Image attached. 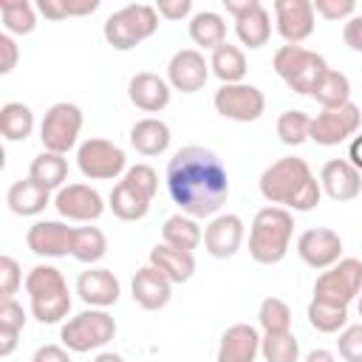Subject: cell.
<instances>
[{
    "mask_svg": "<svg viewBox=\"0 0 362 362\" xmlns=\"http://www.w3.org/2000/svg\"><path fill=\"white\" fill-rule=\"evenodd\" d=\"M167 192L184 215L215 218L229 198L226 167L206 147H181L167 164Z\"/></svg>",
    "mask_w": 362,
    "mask_h": 362,
    "instance_id": "1",
    "label": "cell"
},
{
    "mask_svg": "<svg viewBox=\"0 0 362 362\" xmlns=\"http://www.w3.org/2000/svg\"><path fill=\"white\" fill-rule=\"evenodd\" d=\"M260 195L272 206H283L288 212H311L322 198V187L305 158L283 156L260 173Z\"/></svg>",
    "mask_w": 362,
    "mask_h": 362,
    "instance_id": "2",
    "label": "cell"
},
{
    "mask_svg": "<svg viewBox=\"0 0 362 362\" xmlns=\"http://www.w3.org/2000/svg\"><path fill=\"white\" fill-rule=\"evenodd\" d=\"M294 235V215L283 206H263L257 209L252 229H249V255L260 266H274L286 257Z\"/></svg>",
    "mask_w": 362,
    "mask_h": 362,
    "instance_id": "3",
    "label": "cell"
},
{
    "mask_svg": "<svg viewBox=\"0 0 362 362\" xmlns=\"http://www.w3.org/2000/svg\"><path fill=\"white\" fill-rule=\"evenodd\" d=\"M25 294L31 303V314L42 325H54L71 311V291L62 272L51 263H40L25 274Z\"/></svg>",
    "mask_w": 362,
    "mask_h": 362,
    "instance_id": "4",
    "label": "cell"
},
{
    "mask_svg": "<svg viewBox=\"0 0 362 362\" xmlns=\"http://www.w3.org/2000/svg\"><path fill=\"white\" fill-rule=\"evenodd\" d=\"M158 31V11L150 3H130L105 20V40L116 51H130Z\"/></svg>",
    "mask_w": 362,
    "mask_h": 362,
    "instance_id": "5",
    "label": "cell"
},
{
    "mask_svg": "<svg viewBox=\"0 0 362 362\" xmlns=\"http://www.w3.org/2000/svg\"><path fill=\"white\" fill-rule=\"evenodd\" d=\"M272 65H274V74L294 93H303V96H311L317 82L328 71V62L317 51H308L303 45H280L274 51V62Z\"/></svg>",
    "mask_w": 362,
    "mask_h": 362,
    "instance_id": "6",
    "label": "cell"
},
{
    "mask_svg": "<svg viewBox=\"0 0 362 362\" xmlns=\"http://www.w3.org/2000/svg\"><path fill=\"white\" fill-rule=\"evenodd\" d=\"M116 337V320L105 308H85L74 314L62 328L59 339L71 354H88L105 348Z\"/></svg>",
    "mask_w": 362,
    "mask_h": 362,
    "instance_id": "7",
    "label": "cell"
},
{
    "mask_svg": "<svg viewBox=\"0 0 362 362\" xmlns=\"http://www.w3.org/2000/svg\"><path fill=\"white\" fill-rule=\"evenodd\" d=\"M82 124H85V116H82V107L74 105V102H57L45 110L42 116V124H40V141L48 153H59L65 156L79 133H82Z\"/></svg>",
    "mask_w": 362,
    "mask_h": 362,
    "instance_id": "8",
    "label": "cell"
},
{
    "mask_svg": "<svg viewBox=\"0 0 362 362\" xmlns=\"http://www.w3.org/2000/svg\"><path fill=\"white\" fill-rule=\"evenodd\" d=\"M362 294V260L356 257H342L331 269H325L317 283H314V300L331 303V305H345Z\"/></svg>",
    "mask_w": 362,
    "mask_h": 362,
    "instance_id": "9",
    "label": "cell"
},
{
    "mask_svg": "<svg viewBox=\"0 0 362 362\" xmlns=\"http://www.w3.org/2000/svg\"><path fill=\"white\" fill-rule=\"evenodd\" d=\"M76 167L90 181H113L127 173V156L107 139H85L76 147Z\"/></svg>",
    "mask_w": 362,
    "mask_h": 362,
    "instance_id": "10",
    "label": "cell"
},
{
    "mask_svg": "<svg viewBox=\"0 0 362 362\" xmlns=\"http://www.w3.org/2000/svg\"><path fill=\"white\" fill-rule=\"evenodd\" d=\"M215 110L223 116V119H232V122H257L266 110V96L257 85H249V82H238V85H221L215 90V99H212Z\"/></svg>",
    "mask_w": 362,
    "mask_h": 362,
    "instance_id": "11",
    "label": "cell"
},
{
    "mask_svg": "<svg viewBox=\"0 0 362 362\" xmlns=\"http://www.w3.org/2000/svg\"><path fill=\"white\" fill-rule=\"evenodd\" d=\"M362 124V113L354 102L342 105V107H322L314 119H311V127H308V139L322 144V147H334L351 136H356Z\"/></svg>",
    "mask_w": 362,
    "mask_h": 362,
    "instance_id": "12",
    "label": "cell"
},
{
    "mask_svg": "<svg viewBox=\"0 0 362 362\" xmlns=\"http://www.w3.org/2000/svg\"><path fill=\"white\" fill-rule=\"evenodd\" d=\"M235 17V34L246 48H263L272 37V17L260 0H223Z\"/></svg>",
    "mask_w": 362,
    "mask_h": 362,
    "instance_id": "13",
    "label": "cell"
},
{
    "mask_svg": "<svg viewBox=\"0 0 362 362\" xmlns=\"http://www.w3.org/2000/svg\"><path fill=\"white\" fill-rule=\"evenodd\" d=\"M54 206L62 218L82 221V223H93L105 212V201L90 184H65L62 189H57Z\"/></svg>",
    "mask_w": 362,
    "mask_h": 362,
    "instance_id": "14",
    "label": "cell"
},
{
    "mask_svg": "<svg viewBox=\"0 0 362 362\" xmlns=\"http://www.w3.org/2000/svg\"><path fill=\"white\" fill-rule=\"evenodd\" d=\"M297 255L311 269H331L342 260V238L328 226L305 229L297 238Z\"/></svg>",
    "mask_w": 362,
    "mask_h": 362,
    "instance_id": "15",
    "label": "cell"
},
{
    "mask_svg": "<svg viewBox=\"0 0 362 362\" xmlns=\"http://www.w3.org/2000/svg\"><path fill=\"white\" fill-rule=\"evenodd\" d=\"M274 25L286 45H300L314 34L311 0H274Z\"/></svg>",
    "mask_w": 362,
    "mask_h": 362,
    "instance_id": "16",
    "label": "cell"
},
{
    "mask_svg": "<svg viewBox=\"0 0 362 362\" xmlns=\"http://www.w3.org/2000/svg\"><path fill=\"white\" fill-rule=\"evenodd\" d=\"M206 79H209V62L198 48H181L173 54L167 65V82L173 90L195 93L206 85Z\"/></svg>",
    "mask_w": 362,
    "mask_h": 362,
    "instance_id": "17",
    "label": "cell"
},
{
    "mask_svg": "<svg viewBox=\"0 0 362 362\" xmlns=\"http://www.w3.org/2000/svg\"><path fill=\"white\" fill-rule=\"evenodd\" d=\"M74 226L62 221H37L25 232V246L37 257H65L74 249Z\"/></svg>",
    "mask_w": 362,
    "mask_h": 362,
    "instance_id": "18",
    "label": "cell"
},
{
    "mask_svg": "<svg viewBox=\"0 0 362 362\" xmlns=\"http://www.w3.org/2000/svg\"><path fill=\"white\" fill-rule=\"evenodd\" d=\"M320 187L331 201H354L362 192V173L348 158H331L320 170Z\"/></svg>",
    "mask_w": 362,
    "mask_h": 362,
    "instance_id": "19",
    "label": "cell"
},
{
    "mask_svg": "<svg viewBox=\"0 0 362 362\" xmlns=\"http://www.w3.org/2000/svg\"><path fill=\"white\" fill-rule=\"evenodd\" d=\"M240 243H243V221L232 212L215 215L204 229V249L218 260L232 257L240 249Z\"/></svg>",
    "mask_w": 362,
    "mask_h": 362,
    "instance_id": "20",
    "label": "cell"
},
{
    "mask_svg": "<svg viewBox=\"0 0 362 362\" xmlns=\"http://www.w3.org/2000/svg\"><path fill=\"white\" fill-rule=\"evenodd\" d=\"M260 334L249 322H235L223 331L215 362H255L260 354Z\"/></svg>",
    "mask_w": 362,
    "mask_h": 362,
    "instance_id": "21",
    "label": "cell"
},
{
    "mask_svg": "<svg viewBox=\"0 0 362 362\" xmlns=\"http://www.w3.org/2000/svg\"><path fill=\"white\" fill-rule=\"evenodd\" d=\"M76 294L90 308H107L119 300L122 286H119V277L110 269H88L76 280Z\"/></svg>",
    "mask_w": 362,
    "mask_h": 362,
    "instance_id": "22",
    "label": "cell"
},
{
    "mask_svg": "<svg viewBox=\"0 0 362 362\" xmlns=\"http://www.w3.org/2000/svg\"><path fill=\"white\" fill-rule=\"evenodd\" d=\"M130 291H133V300L144 308V311H158L170 303L173 297V283L156 269V266H141L136 274H133V283H130Z\"/></svg>",
    "mask_w": 362,
    "mask_h": 362,
    "instance_id": "23",
    "label": "cell"
},
{
    "mask_svg": "<svg viewBox=\"0 0 362 362\" xmlns=\"http://www.w3.org/2000/svg\"><path fill=\"white\" fill-rule=\"evenodd\" d=\"M170 82L161 79L158 74H150V71H141L136 74L130 82H127V96L130 102L144 110V113H161L167 105H170Z\"/></svg>",
    "mask_w": 362,
    "mask_h": 362,
    "instance_id": "24",
    "label": "cell"
},
{
    "mask_svg": "<svg viewBox=\"0 0 362 362\" xmlns=\"http://www.w3.org/2000/svg\"><path fill=\"white\" fill-rule=\"evenodd\" d=\"M6 204H8V209H11L14 215L31 218V215H40V212H42L48 204H54V201H51V192H48L45 187H40L34 178H20V181H14V184L8 187Z\"/></svg>",
    "mask_w": 362,
    "mask_h": 362,
    "instance_id": "25",
    "label": "cell"
},
{
    "mask_svg": "<svg viewBox=\"0 0 362 362\" xmlns=\"http://www.w3.org/2000/svg\"><path fill=\"white\" fill-rule=\"evenodd\" d=\"M150 266H156L170 283H187L195 274V257L192 252L167 246V243H156L150 249Z\"/></svg>",
    "mask_w": 362,
    "mask_h": 362,
    "instance_id": "26",
    "label": "cell"
},
{
    "mask_svg": "<svg viewBox=\"0 0 362 362\" xmlns=\"http://www.w3.org/2000/svg\"><path fill=\"white\" fill-rule=\"evenodd\" d=\"M170 139H173V133H170L167 122L153 119V116L139 119V122L130 127V144H133V150L141 153V156H161V153L170 147Z\"/></svg>",
    "mask_w": 362,
    "mask_h": 362,
    "instance_id": "27",
    "label": "cell"
},
{
    "mask_svg": "<svg viewBox=\"0 0 362 362\" xmlns=\"http://www.w3.org/2000/svg\"><path fill=\"white\" fill-rule=\"evenodd\" d=\"M204 240V232L201 226L195 223V218L178 212V215H170L161 226V243L167 246H175V249H184V252H195Z\"/></svg>",
    "mask_w": 362,
    "mask_h": 362,
    "instance_id": "28",
    "label": "cell"
},
{
    "mask_svg": "<svg viewBox=\"0 0 362 362\" xmlns=\"http://www.w3.org/2000/svg\"><path fill=\"white\" fill-rule=\"evenodd\" d=\"M189 40L204 51H215L226 42V23L218 11H195L189 20Z\"/></svg>",
    "mask_w": 362,
    "mask_h": 362,
    "instance_id": "29",
    "label": "cell"
},
{
    "mask_svg": "<svg viewBox=\"0 0 362 362\" xmlns=\"http://www.w3.org/2000/svg\"><path fill=\"white\" fill-rule=\"evenodd\" d=\"M209 71H212L223 85H238V82H243V76H246V57H243V51H240L238 45L223 42L221 48L212 51V57H209Z\"/></svg>",
    "mask_w": 362,
    "mask_h": 362,
    "instance_id": "30",
    "label": "cell"
},
{
    "mask_svg": "<svg viewBox=\"0 0 362 362\" xmlns=\"http://www.w3.org/2000/svg\"><path fill=\"white\" fill-rule=\"evenodd\" d=\"M28 178H34L48 192L51 189H62L65 187V178H68V161H65V156L42 150L40 156H34V161L28 167Z\"/></svg>",
    "mask_w": 362,
    "mask_h": 362,
    "instance_id": "31",
    "label": "cell"
},
{
    "mask_svg": "<svg viewBox=\"0 0 362 362\" xmlns=\"http://www.w3.org/2000/svg\"><path fill=\"white\" fill-rule=\"evenodd\" d=\"M107 201H110L107 206L113 209V215H116L119 221H141V218L150 212V198L141 195L139 189H133L124 178L113 187V192H110Z\"/></svg>",
    "mask_w": 362,
    "mask_h": 362,
    "instance_id": "32",
    "label": "cell"
},
{
    "mask_svg": "<svg viewBox=\"0 0 362 362\" xmlns=\"http://www.w3.org/2000/svg\"><path fill=\"white\" fill-rule=\"evenodd\" d=\"M34 130V113L23 102H6L0 107V133L6 141H25Z\"/></svg>",
    "mask_w": 362,
    "mask_h": 362,
    "instance_id": "33",
    "label": "cell"
},
{
    "mask_svg": "<svg viewBox=\"0 0 362 362\" xmlns=\"http://www.w3.org/2000/svg\"><path fill=\"white\" fill-rule=\"evenodd\" d=\"M25 328V311L17 300L0 303V356H11L17 348V339Z\"/></svg>",
    "mask_w": 362,
    "mask_h": 362,
    "instance_id": "34",
    "label": "cell"
},
{
    "mask_svg": "<svg viewBox=\"0 0 362 362\" xmlns=\"http://www.w3.org/2000/svg\"><path fill=\"white\" fill-rule=\"evenodd\" d=\"M0 17L6 34H31L37 28V6L28 0H0Z\"/></svg>",
    "mask_w": 362,
    "mask_h": 362,
    "instance_id": "35",
    "label": "cell"
},
{
    "mask_svg": "<svg viewBox=\"0 0 362 362\" xmlns=\"http://www.w3.org/2000/svg\"><path fill=\"white\" fill-rule=\"evenodd\" d=\"M322 107H342L351 102V79L342 74V71H334L328 68L322 74V79L317 82L314 93H311Z\"/></svg>",
    "mask_w": 362,
    "mask_h": 362,
    "instance_id": "36",
    "label": "cell"
},
{
    "mask_svg": "<svg viewBox=\"0 0 362 362\" xmlns=\"http://www.w3.org/2000/svg\"><path fill=\"white\" fill-rule=\"evenodd\" d=\"M107 255V238L99 226H79L74 232V249H71V257H76L79 263H99L102 257Z\"/></svg>",
    "mask_w": 362,
    "mask_h": 362,
    "instance_id": "37",
    "label": "cell"
},
{
    "mask_svg": "<svg viewBox=\"0 0 362 362\" xmlns=\"http://www.w3.org/2000/svg\"><path fill=\"white\" fill-rule=\"evenodd\" d=\"M305 314H308L311 328L320 331V334H337L348 325V308L345 305H331V303H322V300H311Z\"/></svg>",
    "mask_w": 362,
    "mask_h": 362,
    "instance_id": "38",
    "label": "cell"
},
{
    "mask_svg": "<svg viewBox=\"0 0 362 362\" xmlns=\"http://www.w3.org/2000/svg\"><path fill=\"white\" fill-rule=\"evenodd\" d=\"M257 322L263 334H288L291 331V308L280 297H266L257 308Z\"/></svg>",
    "mask_w": 362,
    "mask_h": 362,
    "instance_id": "39",
    "label": "cell"
},
{
    "mask_svg": "<svg viewBox=\"0 0 362 362\" xmlns=\"http://www.w3.org/2000/svg\"><path fill=\"white\" fill-rule=\"evenodd\" d=\"M308 127H311V116L305 110H283L277 116V136L288 147L303 144L308 139Z\"/></svg>",
    "mask_w": 362,
    "mask_h": 362,
    "instance_id": "40",
    "label": "cell"
},
{
    "mask_svg": "<svg viewBox=\"0 0 362 362\" xmlns=\"http://www.w3.org/2000/svg\"><path fill=\"white\" fill-rule=\"evenodd\" d=\"M260 354L266 362H297L300 359V342L294 334H266L260 339Z\"/></svg>",
    "mask_w": 362,
    "mask_h": 362,
    "instance_id": "41",
    "label": "cell"
},
{
    "mask_svg": "<svg viewBox=\"0 0 362 362\" xmlns=\"http://www.w3.org/2000/svg\"><path fill=\"white\" fill-rule=\"evenodd\" d=\"M124 181H127L133 189H139L141 195H147L150 201H153L156 192H158V175H156V170H153L150 164H133V167H127Z\"/></svg>",
    "mask_w": 362,
    "mask_h": 362,
    "instance_id": "42",
    "label": "cell"
},
{
    "mask_svg": "<svg viewBox=\"0 0 362 362\" xmlns=\"http://www.w3.org/2000/svg\"><path fill=\"white\" fill-rule=\"evenodd\" d=\"M20 286H23L20 263L11 255H3L0 257V300H14Z\"/></svg>",
    "mask_w": 362,
    "mask_h": 362,
    "instance_id": "43",
    "label": "cell"
},
{
    "mask_svg": "<svg viewBox=\"0 0 362 362\" xmlns=\"http://www.w3.org/2000/svg\"><path fill=\"white\" fill-rule=\"evenodd\" d=\"M337 351L345 362H362V322L345 325L337 339Z\"/></svg>",
    "mask_w": 362,
    "mask_h": 362,
    "instance_id": "44",
    "label": "cell"
},
{
    "mask_svg": "<svg viewBox=\"0 0 362 362\" xmlns=\"http://www.w3.org/2000/svg\"><path fill=\"white\" fill-rule=\"evenodd\" d=\"M314 14L325 17V20H351L356 14V3L354 0H314Z\"/></svg>",
    "mask_w": 362,
    "mask_h": 362,
    "instance_id": "45",
    "label": "cell"
},
{
    "mask_svg": "<svg viewBox=\"0 0 362 362\" xmlns=\"http://www.w3.org/2000/svg\"><path fill=\"white\" fill-rule=\"evenodd\" d=\"M17 59H20V48L14 42L11 34H0V74H11L17 68Z\"/></svg>",
    "mask_w": 362,
    "mask_h": 362,
    "instance_id": "46",
    "label": "cell"
},
{
    "mask_svg": "<svg viewBox=\"0 0 362 362\" xmlns=\"http://www.w3.org/2000/svg\"><path fill=\"white\" fill-rule=\"evenodd\" d=\"M156 11L164 20H184V17H189L192 3L189 0H158L156 3Z\"/></svg>",
    "mask_w": 362,
    "mask_h": 362,
    "instance_id": "47",
    "label": "cell"
},
{
    "mask_svg": "<svg viewBox=\"0 0 362 362\" xmlns=\"http://www.w3.org/2000/svg\"><path fill=\"white\" fill-rule=\"evenodd\" d=\"M31 362H71V351L65 345H40Z\"/></svg>",
    "mask_w": 362,
    "mask_h": 362,
    "instance_id": "48",
    "label": "cell"
},
{
    "mask_svg": "<svg viewBox=\"0 0 362 362\" xmlns=\"http://www.w3.org/2000/svg\"><path fill=\"white\" fill-rule=\"evenodd\" d=\"M342 40H345V45H348L351 51H359V54H362V14H354V17L345 23Z\"/></svg>",
    "mask_w": 362,
    "mask_h": 362,
    "instance_id": "49",
    "label": "cell"
},
{
    "mask_svg": "<svg viewBox=\"0 0 362 362\" xmlns=\"http://www.w3.org/2000/svg\"><path fill=\"white\" fill-rule=\"evenodd\" d=\"M37 11L45 17V20H65V8H62V0H40L37 3Z\"/></svg>",
    "mask_w": 362,
    "mask_h": 362,
    "instance_id": "50",
    "label": "cell"
},
{
    "mask_svg": "<svg viewBox=\"0 0 362 362\" xmlns=\"http://www.w3.org/2000/svg\"><path fill=\"white\" fill-rule=\"evenodd\" d=\"M348 161L362 173V133L351 139V144H348Z\"/></svg>",
    "mask_w": 362,
    "mask_h": 362,
    "instance_id": "51",
    "label": "cell"
},
{
    "mask_svg": "<svg viewBox=\"0 0 362 362\" xmlns=\"http://www.w3.org/2000/svg\"><path fill=\"white\" fill-rule=\"evenodd\" d=\"M305 362H337V356H334L331 351H325V348H314V351L305 356Z\"/></svg>",
    "mask_w": 362,
    "mask_h": 362,
    "instance_id": "52",
    "label": "cell"
},
{
    "mask_svg": "<svg viewBox=\"0 0 362 362\" xmlns=\"http://www.w3.org/2000/svg\"><path fill=\"white\" fill-rule=\"evenodd\" d=\"M93 362H124V356L122 354H113V351H102V354L93 356Z\"/></svg>",
    "mask_w": 362,
    "mask_h": 362,
    "instance_id": "53",
    "label": "cell"
},
{
    "mask_svg": "<svg viewBox=\"0 0 362 362\" xmlns=\"http://www.w3.org/2000/svg\"><path fill=\"white\" fill-rule=\"evenodd\" d=\"M359 317H362V297H359Z\"/></svg>",
    "mask_w": 362,
    "mask_h": 362,
    "instance_id": "54",
    "label": "cell"
}]
</instances>
